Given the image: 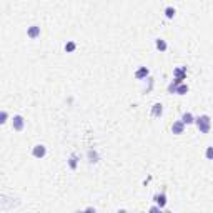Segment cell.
Instances as JSON below:
<instances>
[{"instance_id": "1", "label": "cell", "mask_w": 213, "mask_h": 213, "mask_svg": "<svg viewBox=\"0 0 213 213\" xmlns=\"http://www.w3.org/2000/svg\"><path fill=\"white\" fill-rule=\"evenodd\" d=\"M197 123H198V128L201 130V132H208V130H210V118H208V115L200 117Z\"/></svg>"}, {"instance_id": "2", "label": "cell", "mask_w": 213, "mask_h": 213, "mask_svg": "<svg viewBox=\"0 0 213 213\" xmlns=\"http://www.w3.org/2000/svg\"><path fill=\"white\" fill-rule=\"evenodd\" d=\"M45 153H47V150H45V146H43V145H37L35 148H33V155H35L37 158L45 157Z\"/></svg>"}, {"instance_id": "3", "label": "cell", "mask_w": 213, "mask_h": 213, "mask_svg": "<svg viewBox=\"0 0 213 213\" xmlns=\"http://www.w3.org/2000/svg\"><path fill=\"white\" fill-rule=\"evenodd\" d=\"M13 128H15V130H22V128H23V118H22L20 115L13 117Z\"/></svg>"}, {"instance_id": "4", "label": "cell", "mask_w": 213, "mask_h": 213, "mask_svg": "<svg viewBox=\"0 0 213 213\" xmlns=\"http://www.w3.org/2000/svg\"><path fill=\"white\" fill-rule=\"evenodd\" d=\"M172 130L175 133H181V132H183V122H177V123H173Z\"/></svg>"}, {"instance_id": "5", "label": "cell", "mask_w": 213, "mask_h": 213, "mask_svg": "<svg viewBox=\"0 0 213 213\" xmlns=\"http://www.w3.org/2000/svg\"><path fill=\"white\" fill-rule=\"evenodd\" d=\"M40 33V27H37V25H33L32 28H30V30H28V35H30V37H32V38H35V37H37V35H38Z\"/></svg>"}, {"instance_id": "6", "label": "cell", "mask_w": 213, "mask_h": 213, "mask_svg": "<svg viewBox=\"0 0 213 213\" xmlns=\"http://www.w3.org/2000/svg\"><path fill=\"white\" fill-rule=\"evenodd\" d=\"M181 122H183V125H185V123H193V115L192 113H185L183 118H181Z\"/></svg>"}, {"instance_id": "7", "label": "cell", "mask_w": 213, "mask_h": 213, "mask_svg": "<svg viewBox=\"0 0 213 213\" xmlns=\"http://www.w3.org/2000/svg\"><path fill=\"white\" fill-rule=\"evenodd\" d=\"M161 112H163V108H161V105H160V103H157V105H153V115H155V117H158V115H161Z\"/></svg>"}, {"instance_id": "8", "label": "cell", "mask_w": 213, "mask_h": 213, "mask_svg": "<svg viewBox=\"0 0 213 213\" xmlns=\"http://www.w3.org/2000/svg\"><path fill=\"white\" fill-rule=\"evenodd\" d=\"M155 200H157V203H158L160 206H163L166 203V200H165V195H157L155 197Z\"/></svg>"}, {"instance_id": "9", "label": "cell", "mask_w": 213, "mask_h": 213, "mask_svg": "<svg viewBox=\"0 0 213 213\" xmlns=\"http://www.w3.org/2000/svg\"><path fill=\"white\" fill-rule=\"evenodd\" d=\"M157 48H158V50H166V43L161 38H158L157 40Z\"/></svg>"}, {"instance_id": "10", "label": "cell", "mask_w": 213, "mask_h": 213, "mask_svg": "<svg viewBox=\"0 0 213 213\" xmlns=\"http://www.w3.org/2000/svg\"><path fill=\"white\" fill-rule=\"evenodd\" d=\"M186 90H188V87H186V85H181V87H178V88H177V93H178V95H183Z\"/></svg>"}, {"instance_id": "11", "label": "cell", "mask_w": 213, "mask_h": 213, "mask_svg": "<svg viewBox=\"0 0 213 213\" xmlns=\"http://www.w3.org/2000/svg\"><path fill=\"white\" fill-rule=\"evenodd\" d=\"M146 73H148V70H146V68H142V70H138V72H137V77H138V78H142V77H145Z\"/></svg>"}, {"instance_id": "12", "label": "cell", "mask_w": 213, "mask_h": 213, "mask_svg": "<svg viewBox=\"0 0 213 213\" xmlns=\"http://www.w3.org/2000/svg\"><path fill=\"white\" fill-rule=\"evenodd\" d=\"M206 158L213 160V146H208V150H206Z\"/></svg>"}, {"instance_id": "13", "label": "cell", "mask_w": 213, "mask_h": 213, "mask_svg": "<svg viewBox=\"0 0 213 213\" xmlns=\"http://www.w3.org/2000/svg\"><path fill=\"white\" fill-rule=\"evenodd\" d=\"M173 15H175V8L168 7V8H166V17H173Z\"/></svg>"}, {"instance_id": "14", "label": "cell", "mask_w": 213, "mask_h": 213, "mask_svg": "<svg viewBox=\"0 0 213 213\" xmlns=\"http://www.w3.org/2000/svg\"><path fill=\"white\" fill-rule=\"evenodd\" d=\"M75 165H77V157H75V155H72V158H70V166H72V168H75Z\"/></svg>"}, {"instance_id": "15", "label": "cell", "mask_w": 213, "mask_h": 213, "mask_svg": "<svg viewBox=\"0 0 213 213\" xmlns=\"http://www.w3.org/2000/svg\"><path fill=\"white\" fill-rule=\"evenodd\" d=\"M73 48H75V43H72V42H70L68 45H65V50H68V52H72Z\"/></svg>"}, {"instance_id": "16", "label": "cell", "mask_w": 213, "mask_h": 213, "mask_svg": "<svg viewBox=\"0 0 213 213\" xmlns=\"http://www.w3.org/2000/svg\"><path fill=\"white\" fill-rule=\"evenodd\" d=\"M5 118H7V113H5V112H2V120H0V122H2V123H5V122H7Z\"/></svg>"}, {"instance_id": "17", "label": "cell", "mask_w": 213, "mask_h": 213, "mask_svg": "<svg viewBox=\"0 0 213 213\" xmlns=\"http://www.w3.org/2000/svg\"><path fill=\"white\" fill-rule=\"evenodd\" d=\"M85 213H95V210H93V208H87Z\"/></svg>"}, {"instance_id": "18", "label": "cell", "mask_w": 213, "mask_h": 213, "mask_svg": "<svg viewBox=\"0 0 213 213\" xmlns=\"http://www.w3.org/2000/svg\"><path fill=\"white\" fill-rule=\"evenodd\" d=\"M77 213H82V212H77Z\"/></svg>"}]
</instances>
